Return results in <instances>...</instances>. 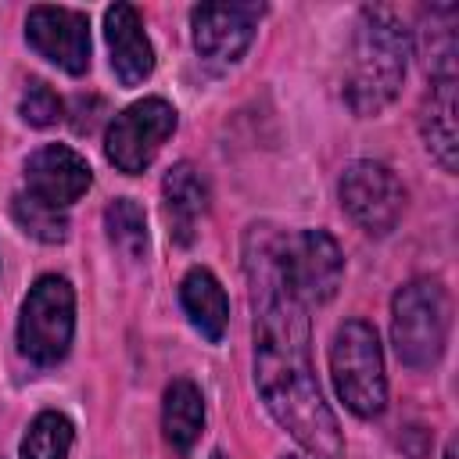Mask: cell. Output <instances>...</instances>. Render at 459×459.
I'll return each mask as SVG.
<instances>
[{
	"label": "cell",
	"mask_w": 459,
	"mask_h": 459,
	"mask_svg": "<svg viewBox=\"0 0 459 459\" xmlns=\"http://www.w3.org/2000/svg\"><path fill=\"white\" fill-rule=\"evenodd\" d=\"M104 230H108V240L126 258L136 262L147 255V215L133 197H118L104 208Z\"/></svg>",
	"instance_id": "cell-18"
},
{
	"label": "cell",
	"mask_w": 459,
	"mask_h": 459,
	"mask_svg": "<svg viewBox=\"0 0 459 459\" xmlns=\"http://www.w3.org/2000/svg\"><path fill=\"white\" fill-rule=\"evenodd\" d=\"M75 333V294L65 276H39L18 316V348L36 366H54L68 355Z\"/></svg>",
	"instance_id": "cell-5"
},
{
	"label": "cell",
	"mask_w": 459,
	"mask_h": 459,
	"mask_svg": "<svg viewBox=\"0 0 459 459\" xmlns=\"http://www.w3.org/2000/svg\"><path fill=\"white\" fill-rule=\"evenodd\" d=\"M179 301H183V312L186 319L194 323V330L204 337V341H222L226 326H230V298L222 290V283L204 269V265H194L183 283H179Z\"/></svg>",
	"instance_id": "cell-15"
},
{
	"label": "cell",
	"mask_w": 459,
	"mask_h": 459,
	"mask_svg": "<svg viewBox=\"0 0 459 459\" xmlns=\"http://www.w3.org/2000/svg\"><path fill=\"white\" fill-rule=\"evenodd\" d=\"M161 208H165L169 237L176 244H190L194 233H197L201 215L208 212V183L190 161H179V165H172L165 172V179H161Z\"/></svg>",
	"instance_id": "cell-13"
},
{
	"label": "cell",
	"mask_w": 459,
	"mask_h": 459,
	"mask_svg": "<svg viewBox=\"0 0 459 459\" xmlns=\"http://www.w3.org/2000/svg\"><path fill=\"white\" fill-rule=\"evenodd\" d=\"M61 111H65V104H61V97L43 82V79H32L25 90H22V100H18V115L29 122V126H36V129H47V126H54L57 118H61Z\"/></svg>",
	"instance_id": "cell-20"
},
{
	"label": "cell",
	"mask_w": 459,
	"mask_h": 459,
	"mask_svg": "<svg viewBox=\"0 0 459 459\" xmlns=\"http://www.w3.org/2000/svg\"><path fill=\"white\" fill-rule=\"evenodd\" d=\"M29 47L57 65L68 75H82L90 68V22L72 7H32L25 18Z\"/></svg>",
	"instance_id": "cell-10"
},
{
	"label": "cell",
	"mask_w": 459,
	"mask_h": 459,
	"mask_svg": "<svg viewBox=\"0 0 459 459\" xmlns=\"http://www.w3.org/2000/svg\"><path fill=\"white\" fill-rule=\"evenodd\" d=\"M448 294L437 280L420 276L398 287L391 301V344L412 369H427L445 355L448 344Z\"/></svg>",
	"instance_id": "cell-3"
},
{
	"label": "cell",
	"mask_w": 459,
	"mask_h": 459,
	"mask_svg": "<svg viewBox=\"0 0 459 459\" xmlns=\"http://www.w3.org/2000/svg\"><path fill=\"white\" fill-rule=\"evenodd\" d=\"M11 215H14V222H18L29 237H36V240H43V244H61V240L68 237V215H65L61 208H50V204L36 201L32 194H14Z\"/></svg>",
	"instance_id": "cell-19"
},
{
	"label": "cell",
	"mask_w": 459,
	"mask_h": 459,
	"mask_svg": "<svg viewBox=\"0 0 459 459\" xmlns=\"http://www.w3.org/2000/svg\"><path fill=\"white\" fill-rule=\"evenodd\" d=\"M420 133L430 158L455 172L459 158V129H455V79H430V93L420 108Z\"/></svg>",
	"instance_id": "cell-14"
},
{
	"label": "cell",
	"mask_w": 459,
	"mask_h": 459,
	"mask_svg": "<svg viewBox=\"0 0 459 459\" xmlns=\"http://www.w3.org/2000/svg\"><path fill=\"white\" fill-rule=\"evenodd\" d=\"M337 197L341 208L369 233V237H384L394 230V222L402 219L405 208V186L398 183V176L380 165V161H351L341 172L337 183Z\"/></svg>",
	"instance_id": "cell-8"
},
{
	"label": "cell",
	"mask_w": 459,
	"mask_h": 459,
	"mask_svg": "<svg viewBox=\"0 0 459 459\" xmlns=\"http://www.w3.org/2000/svg\"><path fill=\"white\" fill-rule=\"evenodd\" d=\"M409 29L387 7H362L348 47L344 100L355 115H380L402 90L409 68Z\"/></svg>",
	"instance_id": "cell-2"
},
{
	"label": "cell",
	"mask_w": 459,
	"mask_h": 459,
	"mask_svg": "<svg viewBox=\"0 0 459 459\" xmlns=\"http://www.w3.org/2000/svg\"><path fill=\"white\" fill-rule=\"evenodd\" d=\"M208 459H226V452H219V448H215V452H212Z\"/></svg>",
	"instance_id": "cell-21"
},
{
	"label": "cell",
	"mask_w": 459,
	"mask_h": 459,
	"mask_svg": "<svg viewBox=\"0 0 459 459\" xmlns=\"http://www.w3.org/2000/svg\"><path fill=\"white\" fill-rule=\"evenodd\" d=\"M161 430H165V441L186 455L201 430H204V398H201V387L194 380H172L165 387V402H161Z\"/></svg>",
	"instance_id": "cell-16"
},
{
	"label": "cell",
	"mask_w": 459,
	"mask_h": 459,
	"mask_svg": "<svg viewBox=\"0 0 459 459\" xmlns=\"http://www.w3.org/2000/svg\"><path fill=\"white\" fill-rule=\"evenodd\" d=\"M330 377L337 398L362 420H373L387 405V377L380 337L366 319H348L337 326L330 344Z\"/></svg>",
	"instance_id": "cell-4"
},
{
	"label": "cell",
	"mask_w": 459,
	"mask_h": 459,
	"mask_svg": "<svg viewBox=\"0 0 459 459\" xmlns=\"http://www.w3.org/2000/svg\"><path fill=\"white\" fill-rule=\"evenodd\" d=\"M280 459H298V455H280Z\"/></svg>",
	"instance_id": "cell-22"
},
{
	"label": "cell",
	"mask_w": 459,
	"mask_h": 459,
	"mask_svg": "<svg viewBox=\"0 0 459 459\" xmlns=\"http://www.w3.org/2000/svg\"><path fill=\"white\" fill-rule=\"evenodd\" d=\"M244 269L255 308V384L265 409L312 459H341L344 437L312 369L308 308L283 276L273 226H251Z\"/></svg>",
	"instance_id": "cell-1"
},
{
	"label": "cell",
	"mask_w": 459,
	"mask_h": 459,
	"mask_svg": "<svg viewBox=\"0 0 459 459\" xmlns=\"http://www.w3.org/2000/svg\"><path fill=\"white\" fill-rule=\"evenodd\" d=\"M72 437H75L72 420L65 412H57V409H43L29 423V430H25L22 445H18V455L22 459H68Z\"/></svg>",
	"instance_id": "cell-17"
},
{
	"label": "cell",
	"mask_w": 459,
	"mask_h": 459,
	"mask_svg": "<svg viewBox=\"0 0 459 459\" xmlns=\"http://www.w3.org/2000/svg\"><path fill=\"white\" fill-rule=\"evenodd\" d=\"M262 4H197L190 11V29H194V47L204 61L212 65H233L247 54Z\"/></svg>",
	"instance_id": "cell-9"
},
{
	"label": "cell",
	"mask_w": 459,
	"mask_h": 459,
	"mask_svg": "<svg viewBox=\"0 0 459 459\" xmlns=\"http://www.w3.org/2000/svg\"><path fill=\"white\" fill-rule=\"evenodd\" d=\"M93 183V172L82 154H75L65 143H47L25 158V194L50 208L75 204Z\"/></svg>",
	"instance_id": "cell-11"
},
{
	"label": "cell",
	"mask_w": 459,
	"mask_h": 459,
	"mask_svg": "<svg viewBox=\"0 0 459 459\" xmlns=\"http://www.w3.org/2000/svg\"><path fill=\"white\" fill-rule=\"evenodd\" d=\"M104 39L111 50V68L122 86H140L154 72V47L133 4H111L104 11Z\"/></svg>",
	"instance_id": "cell-12"
},
{
	"label": "cell",
	"mask_w": 459,
	"mask_h": 459,
	"mask_svg": "<svg viewBox=\"0 0 459 459\" xmlns=\"http://www.w3.org/2000/svg\"><path fill=\"white\" fill-rule=\"evenodd\" d=\"M176 122H179L176 108L161 97H143V100L129 104L108 126V136H104L108 161L126 176L143 172L158 158L161 143L176 133Z\"/></svg>",
	"instance_id": "cell-7"
},
{
	"label": "cell",
	"mask_w": 459,
	"mask_h": 459,
	"mask_svg": "<svg viewBox=\"0 0 459 459\" xmlns=\"http://www.w3.org/2000/svg\"><path fill=\"white\" fill-rule=\"evenodd\" d=\"M280 265L305 308L326 305L344 280V255L326 230L280 233Z\"/></svg>",
	"instance_id": "cell-6"
}]
</instances>
